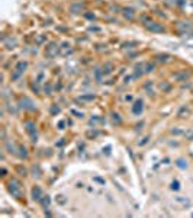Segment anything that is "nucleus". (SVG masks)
Instances as JSON below:
<instances>
[{"label":"nucleus","mask_w":193,"mask_h":218,"mask_svg":"<svg viewBox=\"0 0 193 218\" xmlns=\"http://www.w3.org/2000/svg\"><path fill=\"white\" fill-rule=\"evenodd\" d=\"M142 73H145V70H144V66H142V64L135 67V77H139V76H142Z\"/></svg>","instance_id":"nucleus-12"},{"label":"nucleus","mask_w":193,"mask_h":218,"mask_svg":"<svg viewBox=\"0 0 193 218\" xmlns=\"http://www.w3.org/2000/svg\"><path fill=\"white\" fill-rule=\"evenodd\" d=\"M179 188H180V186H179V182H177V181L171 182V189H173V191H179Z\"/></svg>","instance_id":"nucleus-22"},{"label":"nucleus","mask_w":193,"mask_h":218,"mask_svg":"<svg viewBox=\"0 0 193 218\" xmlns=\"http://www.w3.org/2000/svg\"><path fill=\"white\" fill-rule=\"evenodd\" d=\"M168 58H170L168 54H158L157 55V60H158V61H167Z\"/></svg>","instance_id":"nucleus-17"},{"label":"nucleus","mask_w":193,"mask_h":218,"mask_svg":"<svg viewBox=\"0 0 193 218\" xmlns=\"http://www.w3.org/2000/svg\"><path fill=\"white\" fill-rule=\"evenodd\" d=\"M187 77H189V73H181V74H176V76H174V79L179 80V82H185Z\"/></svg>","instance_id":"nucleus-13"},{"label":"nucleus","mask_w":193,"mask_h":218,"mask_svg":"<svg viewBox=\"0 0 193 218\" xmlns=\"http://www.w3.org/2000/svg\"><path fill=\"white\" fill-rule=\"evenodd\" d=\"M19 151H21V153H19V156H21L22 159H28V153H26V148L23 146H19Z\"/></svg>","instance_id":"nucleus-16"},{"label":"nucleus","mask_w":193,"mask_h":218,"mask_svg":"<svg viewBox=\"0 0 193 218\" xmlns=\"http://www.w3.org/2000/svg\"><path fill=\"white\" fill-rule=\"evenodd\" d=\"M25 126H26V131H28V134L32 137V141H34V143H36V125H35V122L26 121V122H25Z\"/></svg>","instance_id":"nucleus-3"},{"label":"nucleus","mask_w":193,"mask_h":218,"mask_svg":"<svg viewBox=\"0 0 193 218\" xmlns=\"http://www.w3.org/2000/svg\"><path fill=\"white\" fill-rule=\"evenodd\" d=\"M154 70V64H147L145 66V73H151Z\"/></svg>","instance_id":"nucleus-20"},{"label":"nucleus","mask_w":193,"mask_h":218,"mask_svg":"<svg viewBox=\"0 0 193 218\" xmlns=\"http://www.w3.org/2000/svg\"><path fill=\"white\" fill-rule=\"evenodd\" d=\"M142 109H144V103H142V101L139 99V101H137L134 103V106H132V112H134L135 115H139V113H142Z\"/></svg>","instance_id":"nucleus-6"},{"label":"nucleus","mask_w":193,"mask_h":218,"mask_svg":"<svg viewBox=\"0 0 193 218\" xmlns=\"http://www.w3.org/2000/svg\"><path fill=\"white\" fill-rule=\"evenodd\" d=\"M9 192L12 193V196H15L16 199H22L23 193H22V188H21V182L13 179L10 183H9Z\"/></svg>","instance_id":"nucleus-1"},{"label":"nucleus","mask_w":193,"mask_h":218,"mask_svg":"<svg viewBox=\"0 0 193 218\" xmlns=\"http://www.w3.org/2000/svg\"><path fill=\"white\" fill-rule=\"evenodd\" d=\"M160 89H161V90H166V92H167V90H170V84H167V83H161V84H160Z\"/></svg>","instance_id":"nucleus-19"},{"label":"nucleus","mask_w":193,"mask_h":218,"mask_svg":"<svg viewBox=\"0 0 193 218\" xmlns=\"http://www.w3.org/2000/svg\"><path fill=\"white\" fill-rule=\"evenodd\" d=\"M84 10V6L81 3H74L70 6V12L71 13H80V12H83Z\"/></svg>","instance_id":"nucleus-8"},{"label":"nucleus","mask_w":193,"mask_h":218,"mask_svg":"<svg viewBox=\"0 0 193 218\" xmlns=\"http://www.w3.org/2000/svg\"><path fill=\"white\" fill-rule=\"evenodd\" d=\"M60 52V47L55 44V42H51L50 47H46L45 50V57H48V58H54V57H57Z\"/></svg>","instance_id":"nucleus-2"},{"label":"nucleus","mask_w":193,"mask_h":218,"mask_svg":"<svg viewBox=\"0 0 193 218\" xmlns=\"http://www.w3.org/2000/svg\"><path fill=\"white\" fill-rule=\"evenodd\" d=\"M52 112H60V108H57V106H52V109H51Z\"/></svg>","instance_id":"nucleus-24"},{"label":"nucleus","mask_w":193,"mask_h":218,"mask_svg":"<svg viewBox=\"0 0 193 218\" xmlns=\"http://www.w3.org/2000/svg\"><path fill=\"white\" fill-rule=\"evenodd\" d=\"M19 105H21V108L26 109V111H35V109H36L35 103L31 101L29 97H22L21 101H19Z\"/></svg>","instance_id":"nucleus-4"},{"label":"nucleus","mask_w":193,"mask_h":218,"mask_svg":"<svg viewBox=\"0 0 193 218\" xmlns=\"http://www.w3.org/2000/svg\"><path fill=\"white\" fill-rule=\"evenodd\" d=\"M4 45H6V48H15V47H16V39H15V38H10V39H9L7 42H4Z\"/></svg>","instance_id":"nucleus-15"},{"label":"nucleus","mask_w":193,"mask_h":218,"mask_svg":"<svg viewBox=\"0 0 193 218\" xmlns=\"http://www.w3.org/2000/svg\"><path fill=\"white\" fill-rule=\"evenodd\" d=\"M145 28L151 32H164V26L161 23H157V22H147Z\"/></svg>","instance_id":"nucleus-5"},{"label":"nucleus","mask_w":193,"mask_h":218,"mask_svg":"<svg viewBox=\"0 0 193 218\" xmlns=\"http://www.w3.org/2000/svg\"><path fill=\"white\" fill-rule=\"evenodd\" d=\"M112 119H113L116 124H121V122H122V119L119 118V113H115V112L112 113Z\"/></svg>","instance_id":"nucleus-18"},{"label":"nucleus","mask_w":193,"mask_h":218,"mask_svg":"<svg viewBox=\"0 0 193 218\" xmlns=\"http://www.w3.org/2000/svg\"><path fill=\"white\" fill-rule=\"evenodd\" d=\"M32 198H34V199H36V201H41L42 198V191H41V188H39V186H35L34 189H32Z\"/></svg>","instance_id":"nucleus-7"},{"label":"nucleus","mask_w":193,"mask_h":218,"mask_svg":"<svg viewBox=\"0 0 193 218\" xmlns=\"http://www.w3.org/2000/svg\"><path fill=\"white\" fill-rule=\"evenodd\" d=\"M176 166L180 169H187V161L185 159H177L176 160Z\"/></svg>","instance_id":"nucleus-10"},{"label":"nucleus","mask_w":193,"mask_h":218,"mask_svg":"<svg viewBox=\"0 0 193 218\" xmlns=\"http://www.w3.org/2000/svg\"><path fill=\"white\" fill-rule=\"evenodd\" d=\"M123 15H125L126 19H129V21H132L135 17V12L134 9H123Z\"/></svg>","instance_id":"nucleus-9"},{"label":"nucleus","mask_w":193,"mask_h":218,"mask_svg":"<svg viewBox=\"0 0 193 218\" xmlns=\"http://www.w3.org/2000/svg\"><path fill=\"white\" fill-rule=\"evenodd\" d=\"M57 202H60L61 205H64L67 202V199H65V196H57Z\"/></svg>","instance_id":"nucleus-21"},{"label":"nucleus","mask_w":193,"mask_h":218,"mask_svg":"<svg viewBox=\"0 0 193 218\" xmlns=\"http://www.w3.org/2000/svg\"><path fill=\"white\" fill-rule=\"evenodd\" d=\"M17 172H19V173H22L23 176H25V175H26V170H25V169H22V167H17Z\"/></svg>","instance_id":"nucleus-23"},{"label":"nucleus","mask_w":193,"mask_h":218,"mask_svg":"<svg viewBox=\"0 0 193 218\" xmlns=\"http://www.w3.org/2000/svg\"><path fill=\"white\" fill-rule=\"evenodd\" d=\"M177 115H179L180 118H185V115H190V111L186 108V106H183V108L179 111V113H177Z\"/></svg>","instance_id":"nucleus-14"},{"label":"nucleus","mask_w":193,"mask_h":218,"mask_svg":"<svg viewBox=\"0 0 193 218\" xmlns=\"http://www.w3.org/2000/svg\"><path fill=\"white\" fill-rule=\"evenodd\" d=\"M45 92H48V95H50V92H51V86L48 84V87H45Z\"/></svg>","instance_id":"nucleus-25"},{"label":"nucleus","mask_w":193,"mask_h":218,"mask_svg":"<svg viewBox=\"0 0 193 218\" xmlns=\"http://www.w3.org/2000/svg\"><path fill=\"white\" fill-rule=\"evenodd\" d=\"M26 67H28V63H26V61H21V63L16 66V70L19 73H23L26 70Z\"/></svg>","instance_id":"nucleus-11"}]
</instances>
